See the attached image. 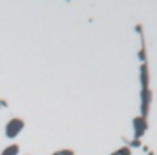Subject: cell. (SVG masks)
<instances>
[{"label":"cell","mask_w":157,"mask_h":155,"mask_svg":"<svg viewBox=\"0 0 157 155\" xmlns=\"http://www.w3.org/2000/svg\"><path fill=\"white\" fill-rule=\"evenodd\" d=\"M146 130H148V121L146 117H135L133 119V135H135V139H141L144 133H146Z\"/></svg>","instance_id":"1"},{"label":"cell","mask_w":157,"mask_h":155,"mask_svg":"<svg viewBox=\"0 0 157 155\" xmlns=\"http://www.w3.org/2000/svg\"><path fill=\"white\" fill-rule=\"evenodd\" d=\"M22 128H24V122H22L20 119H11L8 122V126H6V135L8 137H17L22 131Z\"/></svg>","instance_id":"2"},{"label":"cell","mask_w":157,"mask_h":155,"mask_svg":"<svg viewBox=\"0 0 157 155\" xmlns=\"http://www.w3.org/2000/svg\"><path fill=\"white\" fill-rule=\"evenodd\" d=\"M150 102H152V91H150V88L141 90V117H146L148 115Z\"/></svg>","instance_id":"3"},{"label":"cell","mask_w":157,"mask_h":155,"mask_svg":"<svg viewBox=\"0 0 157 155\" xmlns=\"http://www.w3.org/2000/svg\"><path fill=\"white\" fill-rule=\"evenodd\" d=\"M18 153V146L17 144H13V146H8L4 151H2V155H17Z\"/></svg>","instance_id":"4"},{"label":"cell","mask_w":157,"mask_h":155,"mask_svg":"<svg viewBox=\"0 0 157 155\" xmlns=\"http://www.w3.org/2000/svg\"><path fill=\"white\" fill-rule=\"evenodd\" d=\"M111 155H131V150H130L128 146H124V148H121V150H115Z\"/></svg>","instance_id":"5"},{"label":"cell","mask_w":157,"mask_h":155,"mask_svg":"<svg viewBox=\"0 0 157 155\" xmlns=\"http://www.w3.org/2000/svg\"><path fill=\"white\" fill-rule=\"evenodd\" d=\"M55 155H75L71 150H60V151H57Z\"/></svg>","instance_id":"6"},{"label":"cell","mask_w":157,"mask_h":155,"mask_svg":"<svg viewBox=\"0 0 157 155\" xmlns=\"http://www.w3.org/2000/svg\"><path fill=\"white\" fill-rule=\"evenodd\" d=\"M139 58H141V62H143V64H146V51H144V48L141 49V53H139Z\"/></svg>","instance_id":"7"},{"label":"cell","mask_w":157,"mask_h":155,"mask_svg":"<svg viewBox=\"0 0 157 155\" xmlns=\"http://www.w3.org/2000/svg\"><path fill=\"white\" fill-rule=\"evenodd\" d=\"M131 146H133V148H139V146H141V141H139V139H133V141H131Z\"/></svg>","instance_id":"8"}]
</instances>
